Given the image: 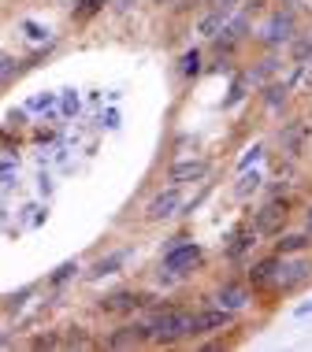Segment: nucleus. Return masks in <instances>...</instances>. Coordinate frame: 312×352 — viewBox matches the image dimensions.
Here are the masks:
<instances>
[{"label":"nucleus","mask_w":312,"mask_h":352,"mask_svg":"<svg viewBox=\"0 0 312 352\" xmlns=\"http://www.w3.org/2000/svg\"><path fill=\"white\" fill-rule=\"evenodd\" d=\"M190 334V316L186 311H178V308H171V311H160V316L145 327V338H153V341H164V345H171V341H178V338H186Z\"/></svg>","instance_id":"nucleus-1"},{"label":"nucleus","mask_w":312,"mask_h":352,"mask_svg":"<svg viewBox=\"0 0 312 352\" xmlns=\"http://www.w3.org/2000/svg\"><path fill=\"white\" fill-rule=\"evenodd\" d=\"M290 37H294V12H275L260 30V41L271 45V49L282 45V41H290Z\"/></svg>","instance_id":"nucleus-2"},{"label":"nucleus","mask_w":312,"mask_h":352,"mask_svg":"<svg viewBox=\"0 0 312 352\" xmlns=\"http://www.w3.org/2000/svg\"><path fill=\"white\" fill-rule=\"evenodd\" d=\"M282 226H287V204L271 201V204H264L260 212H257V223H253V230H257V234H279Z\"/></svg>","instance_id":"nucleus-3"},{"label":"nucleus","mask_w":312,"mask_h":352,"mask_svg":"<svg viewBox=\"0 0 312 352\" xmlns=\"http://www.w3.org/2000/svg\"><path fill=\"white\" fill-rule=\"evenodd\" d=\"M197 260H201V249H197V245H175V249L164 256V271L183 274V271H190Z\"/></svg>","instance_id":"nucleus-4"},{"label":"nucleus","mask_w":312,"mask_h":352,"mask_svg":"<svg viewBox=\"0 0 312 352\" xmlns=\"http://www.w3.org/2000/svg\"><path fill=\"white\" fill-rule=\"evenodd\" d=\"M227 322H231V311H227V308L197 311V316H190V334H208V330H223Z\"/></svg>","instance_id":"nucleus-5"},{"label":"nucleus","mask_w":312,"mask_h":352,"mask_svg":"<svg viewBox=\"0 0 312 352\" xmlns=\"http://www.w3.org/2000/svg\"><path fill=\"white\" fill-rule=\"evenodd\" d=\"M178 208H183V193H178V186H171V189H164L160 197H153L149 219H167V215H175Z\"/></svg>","instance_id":"nucleus-6"},{"label":"nucleus","mask_w":312,"mask_h":352,"mask_svg":"<svg viewBox=\"0 0 312 352\" xmlns=\"http://www.w3.org/2000/svg\"><path fill=\"white\" fill-rule=\"evenodd\" d=\"M205 175H208L205 160H183V164L171 167V182H201Z\"/></svg>","instance_id":"nucleus-7"},{"label":"nucleus","mask_w":312,"mask_h":352,"mask_svg":"<svg viewBox=\"0 0 312 352\" xmlns=\"http://www.w3.org/2000/svg\"><path fill=\"white\" fill-rule=\"evenodd\" d=\"M305 138H309L305 122H287L282 134H279V141H282V148H287V152H301V148H305Z\"/></svg>","instance_id":"nucleus-8"},{"label":"nucleus","mask_w":312,"mask_h":352,"mask_svg":"<svg viewBox=\"0 0 312 352\" xmlns=\"http://www.w3.org/2000/svg\"><path fill=\"white\" fill-rule=\"evenodd\" d=\"M245 30H249V23H245V15L231 19V23H223V26H220V34H216V37H220V49H223V45H227V49H231V45H238L242 37H245Z\"/></svg>","instance_id":"nucleus-9"},{"label":"nucleus","mask_w":312,"mask_h":352,"mask_svg":"<svg viewBox=\"0 0 312 352\" xmlns=\"http://www.w3.org/2000/svg\"><path fill=\"white\" fill-rule=\"evenodd\" d=\"M216 300H220V308H227V311H238V308H245L249 293H245L242 285H223V289L216 293Z\"/></svg>","instance_id":"nucleus-10"},{"label":"nucleus","mask_w":312,"mask_h":352,"mask_svg":"<svg viewBox=\"0 0 312 352\" xmlns=\"http://www.w3.org/2000/svg\"><path fill=\"white\" fill-rule=\"evenodd\" d=\"M279 267H282V260H275V256H271V260H260L257 267L249 271L253 285H268V282H275V278H279Z\"/></svg>","instance_id":"nucleus-11"},{"label":"nucleus","mask_w":312,"mask_h":352,"mask_svg":"<svg viewBox=\"0 0 312 352\" xmlns=\"http://www.w3.org/2000/svg\"><path fill=\"white\" fill-rule=\"evenodd\" d=\"M141 338H145V327H123L119 334L108 338V345H112V349H127V345H138Z\"/></svg>","instance_id":"nucleus-12"},{"label":"nucleus","mask_w":312,"mask_h":352,"mask_svg":"<svg viewBox=\"0 0 312 352\" xmlns=\"http://www.w3.org/2000/svg\"><path fill=\"white\" fill-rule=\"evenodd\" d=\"M134 304H141V300L134 297V293H112V297L104 300L101 308H104V311H130Z\"/></svg>","instance_id":"nucleus-13"},{"label":"nucleus","mask_w":312,"mask_h":352,"mask_svg":"<svg viewBox=\"0 0 312 352\" xmlns=\"http://www.w3.org/2000/svg\"><path fill=\"white\" fill-rule=\"evenodd\" d=\"M290 56H294V63H309L312 60V34H301L294 45H290Z\"/></svg>","instance_id":"nucleus-14"},{"label":"nucleus","mask_w":312,"mask_h":352,"mask_svg":"<svg viewBox=\"0 0 312 352\" xmlns=\"http://www.w3.org/2000/svg\"><path fill=\"white\" fill-rule=\"evenodd\" d=\"M227 23V15L223 12H212V15H205L201 19V23H197V30H201L205 37H216V34H220V26Z\"/></svg>","instance_id":"nucleus-15"},{"label":"nucleus","mask_w":312,"mask_h":352,"mask_svg":"<svg viewBox=\"0 0 312 352\" xmlns=\"http://www.w3.org/2000/svg\"><path fill=\"white\" fill-rule=\"evenodd\" d=\"M309 245V237H301V234H290V237H282L279 241V252H301Z\"/></svg>","instance_id":"nucleus-16"},{"label":"nucleus","mask_w":312,"mask_h":352,"mask_svg":"<svg viewBox=\"0 0 312 352\" xmlns=\"http://www.w3.org/2000/svg\"><path fill=\"white\" fill-rule=\"evenodd\" d=\"M119 263H123V252H119V256H108V260H101V263H97V271H93V274H112V271L119 267Z\"/></svg>","instance_id":"nucleus-17"},{"label":"nucleus","mask_w":312,"mask_h":352,"mask_svg":"<svg viewBox=\"0 0 312 352\" xmlns=\"http://www.w3.org/2000/svg\"><path fill=\"white\" fill-rule=\"evenodd\" d=\"M74 271H79V263H60V267H56V274H52V282H67Z\"/></svg>","instance_id":"nucleus-18"},{"label":"nucleus","mask_w":312,"mask_h":352,"mask_svg":"<svg viewBox=\"0 0 312 352\" xmlns=\"http://www.w3.org/2000/svg\"><path fill=\"white\" fill-rule=\"evenodd\" d=\"M197 67H201V56H197V52H186V60H183V74H197Z\"/></svg>","instance_id":"nucleus-19"},{"label":"nucleus","mask_w":312,"mask_h":352,"mask_svg":"<svg viewBox=\"0 0 312 352\" xmlns=\"http://www.w3.org/2000/svg\"><path fill=\"white\" fill-rule=\"evenodd\" d=\"M208 4H212V12H223V15H231L238 0H208Z\"/></svg>","instance_id":"nucleus-20"},{"label":"nucleus","mask_w":312,"mask_h":352,"mask_svg":"<svg viewBox=\"0 0 312 352\" xmlns=\"http://www.w3.org/2000/svg\"><path fill=\"white\" fill-rule=\"evenodd\" d=\"M257 182H260V178H257V170H253V175H245V178H242V186H238V193L245 197L249 189H257Z\"/></svg>","instance_id":"nucleus-21"},{"label":"nucleus","mask_w":312,"mask_h":352,"mask_svg":"<svg viewBox=\"0 0 312 352\" xmlns=\"http://www.w3.org/2000/svg\"><path fill=\"white\" fill-rule=\"evenodd\" d=\"M67 345H82V349H86V345H90V338L82 334L79 327H74V334H67Z\"/></svg>","instance_id":"nucleus-22"},{"label":"nucleus","mask_w":312,"mask_h":352,"mask_svg":"<svg viewBox=\"0 0 312 352\" xmlns=\"http://www.w3.org/2000/svg\"><path fill=\"white\" fill-rule=\"evenodd\" d=\"M245 245H249V234H238V237H234V245H231V256H238Z\"/></svg>","instance_id":"nucleus-23"},{"label":"nucleus","mask_w":312,"mask_h":352,"mask_svg":"<svg viewBox=\"0 0 312 352\" xmlns=\"http://www.w3.org/2000/svg\"><path fill=\"white\" fill-rule=\"evenodd\" d=\"M34 345H37V349H52V345H60V338H37Z\"/></svg>","instance_id":"nucleus-24"},{"label":"nucleus","mask_w":312,"mask_h":352,"mask_svg":"<svg viewBox=\"0 0 312 352\" xmlns=\"http://www.w3.org/2000/svg\"><path fill=\"white\" fill-rule=\"evenodd\" d=\"M79 108V97H63V111H74Z\"/></svg>","instance_id":"nucleus-25"},{"label":"nucleus","mask_w":312,"mask_h":352,"mask_svg":"<svg viewBox=\"0 0 312 352\" xmlns=\"http://www.w3.org/2000/svg\"><path fill=\"white\" fill-rule=\"evenodd\" d=\"M4 71H8V56L0 52V74H4Z\"/></svg>","instance_id":"nucleus-26"},{"label":"nucleus","mask_w":312,"mask_h":352,"mask_svg":"<svg viewBox=\"0 0 312 352\" xmlns=\"http://www.w3.org/2000/svg\"><path fill=\"white\" fill-rule=\"evenodd\" d=\"M305 223H309V234H312V208H309V215H305Z\"/></svg>","instance_id":"nucleus-27"},{"label":"nucleus","mask_w":312,"mask_h":352,"mask_svg":"<svg viewBox=\"0 0 312 352\" xmlns=\"http://www.w3.org/2000/svg\"><path fill=\"white\" fill-rule=\"evenodd\" d=\"M287 4H301V0H287Z\"/></svg>","instance_id":"nucleus-28"},{"label":"nucleus","mask_w":312,"mask_h":352,"mask_svg":"<svg viewBox=\"0 0 312 352\" xmlns=\"http://www.w3.org/2000/svg\"><path fill=\"white\" fill-rule=\"evenodd\" d=\"M0 345H4V338H0Z\"/></svg>","instance_id":"nucleus-29"}]
</instances>
